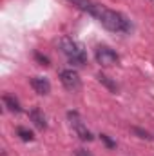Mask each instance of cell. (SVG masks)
I'll return each instance as SVG.
<instances>
[{"label":"cell","instance_id":"8","mask_svg":"<svg viewBox=\"0 0 154 156\" xmlns=\"http://www.w3.org/2000/svg\"><path fill=\"white\" fill-rule=\"evenodd\" d=\"M29 120L38 127V129H45L47 127V122H45V116H44V113L40 111L38 107H33L31 111H29Z\"/></svg>","mask_w":154,"mask_h":156},{"label":"cell","instance_id":"12","mask_svg":"<svg viewBox=\"0 0 154 156\" xmlns=\"http://www.w3.org/2000/svg\"><path fill=\"white\" fill-rule=\"evenodd\" d=\"M132 133H136L138 138H143V140H151V138H152L147 131H143V129H140V127H132Z\"/></svg>","mask_w":154,"mask_h":156},{"label":"cell","instance_id":"11","mask_svg":"<svg viewBox=\"0 0 154 156\" xmlns=\"http://www.w3.org/2000/svg\"><path fill=\"white\" fill-rule=\"evenodd\" d=\"M98 80H100V82H102L105 87H109L111 91H114V93L118 91V85H116V83H114V82H113L109 76H105V75H102V73H100V75H98Z\"/></svg>","mask_w":154,"mask_h":156},{"label":"cell","instance_id":"1","mask_svg":"<svg viewBox=\"0 0 154 156\" xmlns=\"http://www.w3.org/2000/svg\"><path fill=\"white\" fill-rule=\"evenodd\" d=\"M93 16H94L105 29H109V31H113V33H129V31L132 29L131 22H129L121 13H118L114 9H109V7H105V5H100V4L96 5Z\"/></svg>","mask_w":154,"mask_h":156},{"label":"cell","instance_id":"10","mask_svg":"<svg viewBox=\"0 0 154 156\" xmlns=\"http://www.w3.org/2000/svg\"><path fill=\"white\" fill-rule=\"evenodd\" d=\"M16 134H18L20 140H24V142H33V140H35L33 133H31L29 129H26V127H18V129H16Z\"/></svg>","mask_w":154,"mask_h":156},{"label":"cell","instance_id":"15","mask_svg":"<svg viewBox=\"0 0 154 156\" xmlns=\"http://www.w3.org/2000/svg\"><path fill=\"white\" fill-rule=\"evenodd\" d=\"M102 140H103V142H105V144H107L109 147H114V142H113V140H111V138H109L107 134H102Z\"/></svg>","mask_w":154,"mask_h":156},{"label":"cell","instance_id":"13","mask_svg":"<svg viewBox=\"0 0 154 156\" xmlns=\"http://www.w3.org/2000/svg\"><path fill=\"white\" fill-rule=\"evenodd\" d=\"M35 58L40 62V66H49V58L47 56H42L40 53H35Z\"/></svg>","mask_w":154,"mask_h":156},{"label":"cell","instance_id":"7","mask_svg":"<svg viewBox=\"0 0 154 156\" xmlns=\"http://www.w3.org/2000/svg\"><path fill=\"white\" fill-rule=\"evenodd\" d=\"M69 4H73L75 7H78L80 11H83V13H89L91 16H93V13H94V9H96V2L94 0H67Z\"/></svg>","mask_w":154,"mask_h":156},{"label":"cell","instance_id":"4","mask_svg":"<svg viewBox=\"0 0 154 156\" xmlns=\"http://www.w3.org/2000/svg\"><path fill=\"white\" fill-rule=\"evenodd\" d=\"M67 116H69V122H71V127L75 129V133L80 136V140H83V142H91V140H93V134H91V131L85 127L83 120L80 118V115H78L76 111L67 113Z\"/></svg>","mask_w":154,"mask_h":156},{"label":"cell","instance_id":"9","mask_svg":"<svg viewBox=\"0 0 154 156\" xmlns=\"http://www.w3.org/2000/svg\"><path fill=\"white\" fill-rule=\"evenodd\" d=\"M4 104H5V107L9 109V111H13V113H20L22 111V107H20V102L15 98V96H11V94H4Z\"/></svg>","mask_w":154,"mask_h":156},{"label":"cell","instance_id":"6","mask_svg":"<svg viewBox=\"0 0 154 156\" xmlns=\"http://www.w3.org/2000/svg\"><path fill=\"white\" fill-rule=\"evenodd\" d=\"M31 87L38 93V94H49L51 93V83L49 80L44 76H33L31 78Z\"/></svg>","mask_w":154,"mask_h":156},{"label":"cell","instance_id":"14","mask_svg":"<svg viewBox=\"0 0 154 156\" xmlns=\"http://www.w3.org/2000/svg\"><path fill=\"white\" fill-rule=\"evenodd\" d=\"M75 156H93L87 149H76V153H75Z\"/></svg>","mask_w":154,"mask_h":156},{"label":"cell","instance_id":"3","mask_svg":"<svg viewBox=\"0 0 154 156\" xmlns=\"http://www.w3.org/2000/svg\"><path fill=\"white\" fill-rule=\"evenodd\" d=\"M94 58H96V62H98L100 66H103V67H111V66L118 64V60H120L118 53L113 51L111 47H107V45H100V47H96V51H94Z\"/></svg>","mask_w":154,"mask_h":156},{"label":"cell","instance_id":"5","mask_svg":"<svg viewBox=\"0 0 154 156\" xmlns=\"http://www.w3.org/2000/svg\"><path fill=\"white\" fill-rule=\"evenodd\" d=\"M60 82L65 89L76 91L80 87V75L75 69H64V71H60Z\"/></svg>","mask_w":154,"mask_h":156},{"label":"cell","instance_id":"2","mask_svg":"<svg viewBox=\"0 0 154 156\" xmlns=\"http://www.w3.org/2000/svg\"><path fill=\"white\" fill-rule=\"evenodd\" d=\"M60 49H62V53L67 56V60L71 64L83 66L87 62V53L83 51V47L78 44L76 40H73L71 37H64L60 40Z\"/></svg>","mask_w":154,"mask_h":156}]
</instances>
